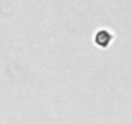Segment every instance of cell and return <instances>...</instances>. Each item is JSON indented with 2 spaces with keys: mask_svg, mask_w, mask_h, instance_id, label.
Instances as JSON below:
<instances>
[{
  "mask_svg": "<svg viewBox=\"0 0 132 124\" xmlns=\"http://www.w3.org/2000/svg\"><path fill=\"white\" fill-rule=\"evenodd\" d=\"M113 41V34L109 30H98L95 35V44L98 45L100 48H108L110 43Z\"/></svg>",
  "mask_w": 132,
  "mask_h": 124,
  "instance_id": "cell-1",
  "label": "cell"
}]
</instances>
